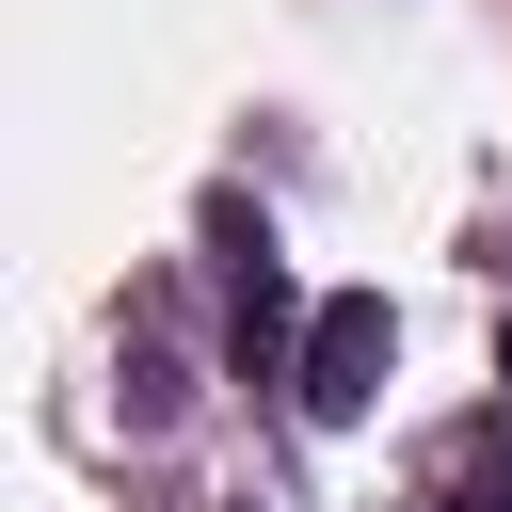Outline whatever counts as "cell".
Instances as JSON below:
<instances>
[{
    "label": "cell",
    "mask_w": 512,
    "mask_h": 512,
    "mask_svg": "<svg viewBox=\"0 0 512 512\" xmlns=\"http://www.w3.org/2000/svg\"><path fill=\"white\" fill-rule=\"evenodd\" d=\"M384 352H400L384 288H336V304L304 320V416H320V432H352V416L384 400Z\"/></svg>",
    "instance_id": "6da1fadb"
}]
</instances>
